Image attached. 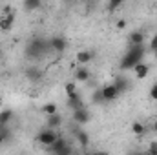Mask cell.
<instances>
[{
	"mask_svg": "<svg viewBox=\"0 0 157 155\" xmlns=\"http://www.w3.org/2000/svg\"><path fill=\"white\" fill-rule=\"evenodd\" d=\"M49 49H51L49 47V40L42 39V37H33L28 42L24 53H26V59H29V60H40V59H44L48 55Z\"/></svg>",
	"mask_w": 157,
	"mask_h": 155,
	"instance_id": "1",
	"label": "cell"
},
{
	"mask_svg": "<svg viewBox=\"0 0 157 155\" xmlns=\"http://www.w3.org/2000/svg\"><path fill=\"white\" fill-rule=\"evenodd\" d=\"M146 47L143 44H137V46H130V49L124 53V57L121 59V70L126 71V70H133L143 59H144V53Z\"/></svg>",
	"mask_w": 157,
	"mask_h": 155,
	"instance_id": "2",
	"label": "cell"
},
{
	"mask_svg": "<svg viewBox=\"0 0 157 155\" xmlns=\"http://www.w3.org/2000/svg\"><path fill=\"white\" fill-rule=\"evenodd\" d=\"M46 150H48V152H51V153H57V155H68V153H71V148L68 146V142H66L62 137H57L53 144L46 146Z\"/></svg>",
	"mask_w": 157,
	"mask_h": 155,
	"instance_id": "3",
	"label": "cell"
},
{
	"mask_svg": "<svg viewBox=\"0 0 157 155\" xmlns=\"http://www.w3.org/2000/svg\"><path fill=\"white\" fill-rule=\"evenodd\" d=\"M57 137H59V135H57V131H55L53 128H46V130H42L39 135H37V142L42 144V146H49V144L55 142Z\"/></svg>",
	"mask_w": 157,
	"mask_h": 155,
	"instance_id": "4",
	"label": "cell"
},
{
	"mask_svg": "<svg viewBox=\"0 0 157 155\" xmlns=\"http://www.w3.org/2000/svg\"><path fill=\"white\" fill-rule=\"evenodd\" d=\"M49 47L55 51V53H64L66 47H68V40L64 39L62 35H55L49 39Z\"/></svg>",
	"mask_w": 157,
	"mask_h": 155,
	"instance_id": "5",
	"label": "cell"
},
{
	"mask_svg": "<svg viewBox=\"0 0 157 155\" xmlns=\"http://www.w3.org/2000/svg\"><path fill=\"white\" fill-rule=\"evenodd\" d=\"M119 89L115 88V84H106L102 86V97H104V102H113L115 99H119Z\"/></svg>",
	"mask_w": 157,
	"mask_h": 155,
	"instance_id": "6",
	"label": "cell"
},
{
	"mask_svg": "<svg viewBox=\"0 0 157 155\" xmlns=\"http://www.w3.org/2000/svg\"><path fill=\"white\" fill-rule=\"evenodd\" d=\"M90 112L86 110V108H77V110H73V122L78 124V126H84V124H88L90 122Z\"/></svg>",
	"mask_w": 157,
	"mask_h": 155,
	"instance_id": "7",
	"label": "cell"
},
{
	"mask_svg": "<svg viewBox=\"0 0 157 155\" xmlns=\"http://www.w3.org/2000/svg\"><path fill=\"white\" fill-rule=\"evenodd\" d=\"M68 108L70 110H77V108H84V102L78 95V91H73V93H68Z\"/></svg>",
	"mask_w": 157,
	"mask_h": 155,
	"instance_id": "8",
	"label": "cell"
},
{
	"mask_svg": "<svg viewBox=\"0 0 157 155\" xmlns=\"http://www.w3.org/2000/svg\"><path fill=\"white\" fill-rule=\"evenodd\" d=\"M77 62L80 66H86L88 62H91L93 59H95V51H90V49H84V51H78L77 53Z\"/></svg>",
	"mask_w": 157,
	"mask_h": 155,
	"instance_id": "9",
	"label": "cell"
},
{
	"mask_svg": "<svg viewBox=\"0 0 157 155\" xmlns=\"http://www.w3.org/2000/svg\"><path fill=\"white\" fill-rule=\"evenodd\" d=\"M15 24V13H9V15H2L0 18V31H9Z\"/></svg>",
	"mask_w": 157,
	"mask_h": 155,
	"instance_id": "10",
	"label": "cell"
},
{
	"mask_svg": "<svg viewBox=\"0 0 157 155\" xmlns=\"http://www.w3.org/2000/svg\"><path fill=\"white\" fill-rule=\"evenodd\" d=\"M62 122H64L62 115H59V113H51V115H48L46 126H48V128H53V130H57V128H60V126H62Z\"/></svg>",
	"mask_w": 157,
	"mask_h": 155,
	"instance_id": "11",
	"label": "cell"
},
{
	"mask_svg": "<svg viewBox=\"0 0 157 155\" xmlns=\"http://www.w3.org/2000/svg\"><path fill=\"white\" fill-rule=\"evenodd\" d=\"M26 78L29 80V82H39L40 78H42V71H40L39 68H35V66H29V68H26Z\"/></svg>",
	"mask_w": 157,
	"mask_h": 155,
	"instance_id": "12",
	"label": "cell"
},
{
	"mask_svg": "<svg viewBox=\"0 0 157 155\" xmlns=\"http://www.w3.org/2000/svg\"><path fill=\"white\" fill-rule=\"evenodd\" d=\"M144 42V33L143 31H132L130 35H128V44L130 46H137V44H143Z\"/></svg>",
	"mask_w": 157,
	"mask_h": 155,
	"instance_id": "13",
	"label": "cell"
},
{
	"mask_svg": "<svg viewBox=\"0 0 157 155\" xmlns=\"http://www.w3.org/2000/svg\"><path fill=\"white\" fill-rule=\"evenodd\" d=\"M91 77V73H90V70L88 68H84V66H80L75 70V80L77 82H88Z\"/></svg>",
	"mask_w": 157,
	"mask_h": 155,
	"instance_id": "14",
	"label": "cell"
},
{
	"mask_svg": "<svg viewBox=\"0 0 157 155\" xmlns=\"http://www.w3.org/2000/svg\"><path fill=\"white\" fill-rule=\"evenodd\" d=\"M75 139L78 141V144H80L82 148H86V146L90 144V135H88L82 128H77V130H75Z\"/></svg>",
	"mask_w": 157,
	"mask_h": 155,
	"instance_id": "15",
	"label": "cell"
},
{
	"mask_svg": "<svg viewBox=\"0 0 157 155\" xmlns=\"http://www.w3.org/2000/svg\"><path fill=\"white\" fill-rule=\"evenodd\" d=\"M135 77L139 78V80H143V78H146L148 77V71H150V66L148 64H143V62H139L135 68Z\"/></svg>",
	"mask_w": 157,
	"mask_h": 155,
	"instance_id": "16",
	"label": "cell"
},
{
	"mask_svg": "<svg viewBox=\"0 0 157 155\" xmlns=\"http://www.w3.org/2000/svg\"><path fill=\"white\" fill-rule=\"evenodd\" d=\"M40 7H42V2H40V0H24V11H26V13L39 11Z\"/></svg>",
	"mask_w": 157,
	"mask_h": 155,
	"instance_id": "17",
	"label": "cell"
},
{
	"mask_svg": "<svg viewBox=\"0 0 157 155\" xmlns=\"http://www.w3.org/2000/svg\"><path fill=\"white\" fill-rule=\"evenodd\" d=\"M113 84H115V88L119 89V93H124V91H128V88H130V80L124 77H117L113 80Z\"/></svg>",
	"mask_w": 157,
	"mask_h": 155,
	"instance_id": "18",
	"label": "cell"
},
{
	"mask_svg": "<svg viewBox=\"0 0 157 155\" xmlns=\"http://www.w3.org/2000/svg\"><path fill=\"white\" fill-rule=\"evenodd\" d=\"M132 131H133V135H137V137H141V135H144V133H146V126H144L143 122H139V120H135V122L132 124Z\"/></svg>",
	"mask_w": 157,
	"mask_h": 155,
	"instance_id": "19",
	"label": "cell"
},
{
	"mask_svg": "<svg viewBox=\"0 0 157 155\" xmlns=\"http://www.w3.org/2000/svg\"><path fill=\"white\" fill-rule=\"evenodd\" d=\"M13 110H9V108H6V110H2L0 112V124H9L11 122V119H13Z\"/></svg>",
	"mask_w": 157,
	"mask_h": 155,
	"instance_id": "20",
	"label": "cell"
},
{
	"mask_svg": "<svg viewBox=\"0 0 157 155\" xmlns=\"http://www.w3.org/2000/svg\"><path fill=\"white\" fill-rule=\"evenodd\" d=\"M124 2H126V0H108V11H110V13H115Z\"/></svg>",
	"mask_w": 157,
	"mask_h": 155,
	"instance_id": "21",
	"label": "cell"
},
{
	"mask_svg": "<svg viewBox=\"0 0 157 155\" xmlns=\"http://www.w3.org/2000/svg\"><path fill=\"white\" fill-rule=\"evenodd\" d=\"M91 100H93L95 104H102V102H104V97H102V88H99V89H95V91H93Z\"/></svg>",
	"mask_w": 157,
	"mask_h": 155,
	"instance_id": "22",
	"label": "cell"
},
{
	"mask_svg": "<svg viewBox=\"0 0 157 155\" xmlns=\"http://www.w3.org/2000/svg\"><path fill=\"white\" fill-rule=\"evenodd\" d=\"M42 112H44L46 115L57 113V104H55V102H48V104H44V106H42Z\"/></svg>",
	"mask_w": 157,
	"mask_h": 155,
	"instance_id": "23",
	"label": "cell"
},
{
	"mask_svg": "<svg viewBox=\"0 0 157 155\" xmlns=\"http://www.w3.org/2000/svg\"><path fill=\"white\" fill-rule=\"evenodd\" d=\"M64 91H66V95H68V93L77 91V84H75V82H68V84L64 86Z\"/></svg>",
	"mask_w": 157,
	"mask_h": 155,
	"instance_id": "24",
	"label": "cell"
},
{
	"mask_svg": "<svg viewBox=\"0 0 157 155\" xmlns=\"http://www.w3.org/2000/svg\"><path fill=\"white\" fill-rule=\"evenodd\" d=\"M148 95H150V99H152V100H155V102H157V84H154V86L150 88V93H148Z\"/></svg>",
	"mask_w": 157,
	"mask_h": 155,
	"instance_id": "25",
	"label": "cell"
},
{
	"mask_svg": "<svg viewBox=\"0 0 157 155\" xmlns=\"http://www.w3.org/2000/svg\"><path fill=\"white\" fill-rule=\"evenodd\" d=\"M150 51L157 53V35H154V37H152V40H150Z\"/></svg>",
	"mask_w": 157,
	"mask_h": 155,
	"instance_id": "26",
	"label": "cell"
},
{
	"mask_svg": "<svg viewBox=\"0 0 157 155\" xmlns=\"http://www.w3.org/2000/svg\"><path fill=\"white\" fill-rule=\"evenodd\" d=\"M115 28H117V29H124V28H126V20H124V18H121V20H117Z\"/></svg>",
	"mask_w": 157,
	"mask_h": 155,
	"instance_id": "27",
	"label": "cell"
},
{
	"mask_svg": "<svg viewBox=\"0 0 157 155\" xmlns=\"http://www.w3.org/2000/svg\"><path fill=\"white\" fill-rule=\"evenodd\" d=\"M148 152H150V153H157V142H155V141H154V142H150Z\"/></svg>",
	"mask_w": 157,
	"mask_h": 155,
	"instance_id": "28",
	"label": "cell"
},
{
	"mask_svg": "<svg viewBox=\"0 0 157 155\" xmlns=\"http://www.w3.org/2000/svg\"><path fill=\"white\" fill-rule=\"evenodd\" d=\"M9 13H13V7H11V6H6V7L2 9V15H9Z\"/></svg>",
	"mask_w": 157,
	"mask_h": 155,
	"instance_id": "29",
	"label": "cell"
},
{
	"mask_svg": "<svg viewBox=\"0 0 157 155\" xmlns=\"http://www.w3.org/2000/svg\"><path fill=\"white\" fill-rule=\"evenodd\" d=\"M6 141H7V135H6L4 131H0V144H4Z\"/></svg>",
	"mask_w": 157,
	"mask_h": 155,
	"instance_id": "30",
	"label": "cell"
},
{
	"mask_svg": "<svg viewBox=\"0 0 157 155\" xmlns=\"http://www.w3.org/2000/svg\"><path fill=\"white\" fill-rule=\"evenodd\" d=\"M152 130H154V131H157V120H154V122H152Z\"/></svg>",
	"mask_w": 157,
	"mask_h": 155,
	"instance_id": "31",
	"label": "cell"
},
{
	"mask_svg": "<svg viewBox=\"0 0 157 155\" xmlns=\"http://www.w3.org/2000/svg\"><path fill=\"white\" fill-rule=\"evenodd\" d=\"M0 59H2V49H0Z\"/></svg>",
	"mask_w": 157,
	"mask_h": 155,
	"instance_id": "32",
	"label": "cell"
}]
</instances>
